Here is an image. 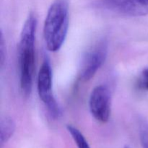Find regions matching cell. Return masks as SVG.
I'll return each instance as SVG.
<instances>
[{"mask_svg":"<svg viewBox=\"0 0 148 148\" xmlns=\"http://www.w3.org/2000/svg\"><path fill=\"white\" fill-rule=\"evenodd\" d=\"M94 6L100 10L127 17L148 15V0H95Z\"/></svg>","mask_w":148,"mask_h":148,"instance_id":"obj_5","label":"cell"},{"mask_svg":"<svg viewBox=\"0 0 148 148\" xmlns=\"http://www.w3.org/2000/svg\"><path fill=\"white\" fill-rule=\"evenodd\" d=\"M38 20L31 12L23 24L18 43V69L20 88L23 96L28 97L33 88L36 66V34Z\"/></svg>","mask_w":148,"mask_h":148,"instance_id":"obj_1","label":"cell"},{"mask_svg":"<svg viewBox=\"0 0 148 148\" xmlns=\"http://www.w3.org/2000/svg\"><path fill=\"white\" fill-rule=\"evenodd\" d=\"M15 123L10 116L2 117L0 122V143L3 147L10 140L15 131Z\"/></svg>","mask_w":148,"mask_h":148,"instance_id":"obj_7","label":"cell"},{"mask_svg":"<svg viewBox=\"0 0 148 148\" xmlns=\"http://www.w3.org/2000/svg\"><path fill=\"white\" fill-rule=\"evenodd\" d=\"M89 110L97 121L108 122L111 114V92L106 85H99L92 90L89 98Z\"/></svg>","mask_w":148,"mask_h":148,"instance_id":"obj_6","label":"cell"},{"mask_svg":"<svg viewBox=\"0 0 148 148\" xmlns=\"http://www.w3.org/2000/svg\"><path fill=\"white\" fill-rule=\"evenodd\" d=\"M108 42L105 38L92 44L82 56L79 66V78L88 82L96 75L100 68L106 62L108 51Z\"/></svg>","mask_w":148,"mask_h":148,"instance_id":"obj_4","label":"cell"},{"mask_svg":"<svg viewBox=\"0 0 148 148\" xmlns=\"http://www.w3.org/2000/svg\"><path fill=\"white\" fill-rule=\"evenodd\" d=\"M140 140L143 148H148V121L141 119L139 124Z\"/></svg>","mask_w":148,"mask_h":148,"instance_id":"obj_10","label":"cell"},{"mask_svg":"<svg viewBox=\"0 0 148 148\" xmlns=\"http://www.w3.org/2000/svg\"><path fill=\"white\" fill-rule=\"evenodd\" d=\"M124 148H130L128 147V146H125V147H124Z\"/></svg>","mask_w":148,"mask_h":148,"instance_id":"obj_12","label":"cell"},{"mask_svg":"<svg viewBox=\"0 0 148 148\" xmlns=\"http://www.w3.org/2000/svg\"><path fill=\"white\" fill-rule=\"evenodd\" d=\"M69 12L67 0H54L46 14L43 38L48 50L57 52L66 40L69 30Z\"/></svg>","mask_w":148,"mask_h":148,"instance_id":"obj_2","label":"cell"},{"mask_svg":"<svg viewBox=\"0 0 148 148\" xmlns=\"http://www.w3.org/2000/svg\"><path fill=\"white\" fill-rule=\"evenodd\" d=\"M37 90L51 118L57 119L62 114V108L56 101L53 90V73L50 60L45 57L41 64L37 77Z\"/></svg>","mask_w":148,"mask_h":148,"instance_id":"obj_3","label":"cell"},{"mask_svg":"<svg viewBox=\"0 0 148 148\" xmlns=\"http://www.w3.org/2000/svg\"><path fill=\"white\" fill-rule=\"evenodd\" d=\"M137 90L141 92H148V67L141 71L137 77L135 82Z\"/></svg>","mask_w":148,"mask_h":148,"instance_id":"obj_9","label":"cell"},{"mask_svg":"<svg viewBox=\"0 0 148 148\" xmlns=\"http://www.w3.org/2000/svg\"><path fill=\"white\" fill-rule=\"evenodd\" d=\"M0 64L1 67H3L6 61V55H7V51H6V43L4 41V37L3 32H1V38H0Z\"/></svg>","mask_w":148,"mask_h":148,"instance_id":"obj_11","label":"cell"},{"mask_svg":"<svg viewBox=\"0 0 148 148\" xmlns=\"http://www.w3.org/2000/svg\"><path fill=\"white\" fill-rule=\"evenodd\" d=\"M66 130L70 134L71 137L73 139L74 142L76 144L77 148H90L88 140L82 134V133L72 125L66 126Z\"/></svg>","mask_w":148,"mask_h":148,"instance_id":"obj_8","label":"cell"}]
</instances>
